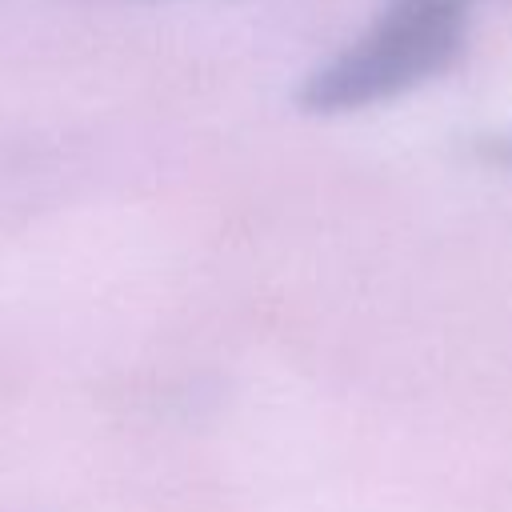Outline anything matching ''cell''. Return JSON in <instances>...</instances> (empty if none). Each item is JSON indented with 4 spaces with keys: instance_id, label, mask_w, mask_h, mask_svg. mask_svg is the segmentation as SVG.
I'll return each instance as SVG.
<instances>
[{
    "instance_id": "obj_1",
    "label": "cell",
    "mask_w": 512,
    "mask_h": 512,
    "mask_svg": "<svg viewBox=\"0 0 512 512\" xmlns=\"http://www.w3.org/2000/svg\"><path fill=\"white\" fill-rule=\"evenodd\" d=\"M472 0H388L376 20L312 68L296 104L312 116H344L420 88L464 52Z\"/></svg>"
},
{
    "instance_id": "obj_2",
    "label": "cell",
    "mask_w": 512,
    "mask_h": 512,
    "mask_svg": "<svg viewBox=\"0 0 512 512\" xmlns=\"http://www.w3.org/2000/svg\"><path fill=\"white\" fill-rule=\"evenodd\" d=\"M472 152H476V160H484L492 168H512V128L472 140Z\"/></svg>"
},
{
    "instance_id": "obj_3",
    "label": "cell",
    "mask_w": 512,
    "mask_h": 512,
    "mask_svg": "<svg viewBox=\"0 0 512 512\" xmlns=\"http://www.w3.org/2000/svg\"><path fill=\"white\" fill-rule=\"evenodd\" d=\"M108 4H172V0H108Z\"/></svg>"
}]
</instances>
